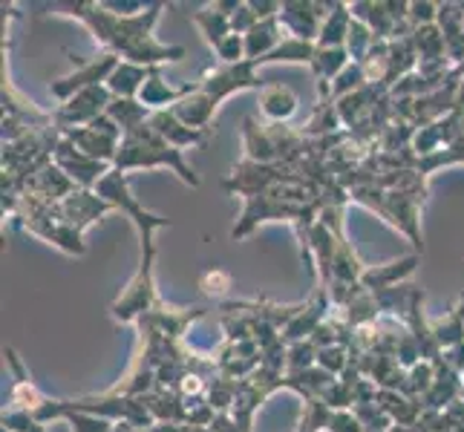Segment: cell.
<instances>
[{"mask_svg":"<svg viewBox=\"0 0 464 432\" xmlns=\"http://www.w3.org/2000/svg\"><path fill=\"white\" fill-rule=\"evenodd\" d=\"M194 90H197V82L173 87V84L165 82L162 67H150L148 82H145V87H141V92H139V101L145 104L150 113H159V110H173L176 104L185 99V95H190Z\"/></svg>","mask_w":464,"mask_h":432,"instance_id":"obj_14","label":"cell"},{"mask_svg":"<svg viewBox=\"0 0 464 432\" xmlns=\"http://www.w3.org/2000/svg\"><path fill=\"white\" fill-rule=\"evenodd\" d=\"M295 179H300V173L285 165H260V162H251V158H243L228 179L222 182V187H226L228 194L251 199L257 194H268V190H275L280 185H289Z\"/></svg>","mask_w":464,"mask_h":432,"instance_id":"obj_6","label":"cell"},{"mask_svg":"<svg viewBox=\"0 0 464 432\" xmlns=\"http://www.w3.org/2000/svg\"><path fill=\"white\" fill-rule=\"evenodd\" d=\"M243 141H246V158L260 165H280L277 158V144L271 139L268 121H257L254 116H248L243 121Z\"/></svg>","mask_w":464,"mask_h":432,"instance_id":"obj_18","label":"cell"},{"mask_svg":"<svg viewBox=\"0 0 464 432\" xmlns=\"http://www.w3.org/2000/svg\"><path fill=\"white\" fill-rule=\"evenodd\" d=\"M349 26H352V12L349 4H338L329 12V18L320 26V35H317V46L320 50H332V46H346V35H349Z\"/></svg>","mask_w":464,"mask_h":432,"instance_id":"obj_29","label":"cell"},{"mask_svg":"<svg viewBox=\"0 0 464 432\" xmlns=\"http://www.w3.org/2000/svg\"><path fill=\"white\" fill-rule=\"evenodd\" d=\"M436 26L444 32L447 43H453V41L461 35V32H464V12H461V4H439Z\"/></svg>","mask_w":464,"mask_h":432,"instance_id":"obj_42","label":"cell"},{"mask_svg":"<svg viewBox=\"0 0 464 432\" xmlns=\"http://www.w3.org/2000/svg\"><path fill=\"white\" fill-rule=\"evenodd\" d=\"M285 38H289V35H285L280 18L260 21L246 35V61H263L266 55L275 53Z\"/></svg>","mask_w":464,"mask_h":432,"instance_id":"obj_22","label":"cell"},{"mask_svg":"<svg viewBox=\"0 0 464 432\" xmlns=\"http://www.w3.org/2000/svg\"><path fill=\"white\" fill-rule=\"evenodd\" d=\"M372 43H375V35H372V29L366 26L363 21L352 18L349 35H346V53H349L352 63H361V61L366 58V53L372 50Z\"/></svg>","mask_w":464,"mask_h":432,"instance_id":"obj_37","label":"cell"},{"mask_svg":"<svg viewBox=\"0 0 464 432\" xmlns=\"http://www.w3.org/2000/svg\"><path fill=\"white\" fill-rule=\"evenodd\" d=\"M107 116L113 119L124 133H133L141 124H148L153 113L139 99H113L107 107Z\"/></svg>","mask_w":464,"mask_h":432,"instance_id":"obj_32","label":"cell"},{"mask_svg":"<svg viewBox=\"0 0 464 432\" xmlns=\"http://www.w3.org/2000/svg\"><path fill=\"white\" fill-rule=\"evenodd\" d=\"M63 421L72 427V432H116V424L99 418V415H90V412H67Z\"/></svg>","mask_w":464,"mask_h":432,"instance_id":"obj_47","label":"cell"},{"mask_svg":"<svg viewBox=\"0 0 464 432\" xmlns=\"http://www.w3.org/2000/svg\"><path fill=\"white\" fill-rule=\"evenodd\" d=\"M300 130H303V136H309V139H324V136L343 133L338 101H334V99H317V107L312 110L309 121L300 124Z\"/></svg>","mask_w":464,"mask_h":432,"instance_id":"obj_25","label":"cell"},{"mask_svg":"<svg viewBox=\"0 0 464 432\" xmlns=\"http://www.w3.org/2000/svg\"><path fill=\"white\" fill-rule=\"evenodd\" d=\"M257 104L268 124H285L297 113V95L285 84H266L257 92Z\"/></svg>","mask_w":464,"mask_h":432,"instance_id":"obj_17","label":"cell"},{"mask_svg":"<svg viewBox=\"0 0 464 432\" xmlns=\"http://www.w3.org/2000/svg\"><path fill=\"white\" fill-rule=\"evenodd\" d=\"M320 401H324L329 409H352V407H355V398H352V387H349L346 380H341V378L334 380L324 395H320Z\"/></svg>","mask_w":464,"mask_h":432,"instance_id":"obj_48","label":"cell"},{"mask_svg":"<svg viewBox=\"0 0 464 432\" xmlns=\"http://www.w3.org/2000/svg\"><path fill=\"white\" fill-rule=\"evenodd\" d=\"M260 24V18H257V14H254V9L248 6V0H243V4H239V9L231 14V32H234V35H248V32L254 29V26H257Z\"/></svg>","mask_w":464,"mask_h":432,"instance_id":"obj_50","label":"cell"},{"mask_svg":"<svg viewBox=\"0 0 464 432\" xmlns=\"http://www.w3.org/2000/svg\"><path fill=\"white\" fill-rule=\"evenodd\" d=\"M410 375V389H412V398H424L430 392V387L436 383V363L433 360H421V363H415L412 370H407Z\"/></svg>","mask_w":464,"mask_h":432,"instance_id":"obj_45","label":"cell"},{"mask_svg":"<svg viewBox=\"0 0 464 432\" xmlns=\"http://www.w3.org/2000/svg\"><path fill=\"white\" fill-rule=\"evenodd\" d=\"M110 211H113V205L107 199H102L95 190H82V187H78L75 194H70L67 199H61L58 205H53V214L63 222V226H70L82 234L95 219H102Z\"/></svg>","mask_w":464,"mask_h":432,"instance_id":"obj_10","label":"cell"},{"mask_svg":"<svg viewBox=\"0 0 464 432\" xmlns=\"http://www.w3.org/2000/svg\"><path fill=\"white\" fill-rule=\"evenodd\" d=\"M153 265H156V254H141L136 274L127 280L119 297L110 302V317H113L116 323H139V320L159 302Z\"/></svg>","mask_w":464,"mask_h":432,"instance_id":"obj_4","label":"cell"},{"mask_svg":"<svg viewBox=\"0 0 464 432\" xmlns=\"http://www.w3.org/2000/svg\"><path fill=\"white\" fill-rule=\"evenodd\" d=\"M190 21H194L197 26H199V32L205 35V41L214 46L226 41L228 35H234L231 32V14L228 12H222L217 4H208V6H202V9H197V12H190Z\"/></svg>","mask_w":464,"mask_h":432,"instance_id":"obj_26","label":"cell"},{"mask_svg":"<svg viewBox=\"0 0 464 432\" xmlns=\"http://www.w3.org/2000/svg\"><path fill=\"white\" fill-rule=\"evenodd\" d=\"M378 404L383 407V412H387L398 427H415L421 421V412H424L421 398H410V395L392 392V389H381Z\"/></svg>","mask_w":464,"mask_h":432,"instance_id":"obj_24","label":"cell"},{"mask_svg":"<svg viewBox=\"0 0 464 432\" xmlns=\"http://www.w3.org/2000/svg\"><path fill=\"white\" fill-rule=\"evenodd\" d=\"M314 53H317V43H312V41H300V38H285L275 53L271 55H266L263 61H257L260 67L263 63H312V58H314Z\"/></svg>","mask_w":464,"mask_h":432,"instance_id":"obj_34","label":"cell"},{"mask_svg":"<svg viewBox=\"0 0 464 432\" xmlns=\"http://www.w3.org/2000/svg\"><path fill=\"white\" fill-rule=\"evenodd\" d=\"M366 84H370V82H366V75H363V67H361V63H349V67L332 82V99H334V101H341L343 95L355 92V90H361V87H366Z\"/></svg>","mask_w":464,"mask_h":432,"instance_id":"obj_43","label":"cell"},{"mask_svg":"<svg viewBox=\"0 0 464 432\" xmlns=\"http://www.w3.org/2000/svg\"><path fill=\"white\" fill-rule=\"evenodd\" d=\"M145 407L150 409L153 421H162V424H185L188 421V407L179 392L153 389L145 395Z\"/></svg>","mask_w":464,"mask_h":432,"instance_id":"obj_27","label":"cell"},{"mask_svg":"<svg viewBox=\"0 0 464 432\" xmlns=\"http://www.w3.org/2000/svg\"><path fill=\"white\" fill-rule=\"evenodd\" d=\"M352 363V355H349V346L338 343V346H326L317 351V366L320 370H326L329 375L341 378Z\"/></svg>","mask_w":464,"mask_h":432,"instance_id":"obj_41","label":"cell"},{"mask_svg":"<svg viewBox=\"0 0 464 432\" xmlns=\"http://www.w3.org/2000/svg\"><path fill=\"white\" fill-rule=\"evenodd\" d=\"M182 427H185V424H162V421H156L153 427L141 429V432H182Z\"/></svg>","mask_w":464,"mask_h":432,"instance_id":"obj_56","label":"cell"},{"mask_svg":"<svg viewBox=\"0 0 464 432\" xmlns=\"http://www.w3.org/2000/svg\"><path fill=\"white\" fill-rule=\"evenodd\" d=\"M334 6V0H285L280 9V24L289 32V38H300V41H312L317 43L320 26L329 18V12Z\"/></svg>","mask_w":464,"mask_h":432,"instance_id":"obj_8","label":"cell"},{"mask_svg":"<svg viewBox=\"0 0 464 432\" xmlns=\"http://www.w3.org/2000/svg\"><path fill=\"white\" fill-rule=\"evenodd\" d=\"M436 18H439V4H430V0H415V4H410V24L415 29L436 24Z\"/></svg>","mask_w":464,"mask_h":432,"instance_id":"obj_51","label":"cell"},{"mask_svg":"<svg viewBox=\"0 0 464 432\" xmlns=\"http://www.w3.org/2000/svg\"><path fill=\"white\" fill-rule=\"evenodd\" d=\"M67 58L75 63V72L70 75H63L58 78V82H50V92L55 95V99L61 104H67L70 99H75L82 90H90V87H99V84H107L110 82V75L116 72V67L121 63V58L116 53H102V55H95V58H78L67 50Z\"/></svg>","mask_w":464,"mask_h":432,"instance_id":"obj_5","label":"cell"},{"mask_svg":"<svg viewBox=\"0 0 464 432\" xmlns=\"http://www.w3.org/2000/svg\"><path fill=\"white\" fill-rule=\"evenodd\" d=\"M231 288H234V277H231V271H226V268L214 265V268H208V271H202V274H199V292L205 297L228 302Z\"/></svg>","mask_w":464,"mask_h":432,"instance_id":"obj_36","label":"cell"},{"mask_svg":"<svg viewBox=\"0 0 464 432\" xmlns=\"http://www.w3.org/2000/svg\"><path fill=\"white\" fill-rule=\"evenodd\" d=\"M150 4L145 0H104V9L113 12V14H121V18H133V14H141Z\"/></svg>","mask_w":464,"mask_h":432,"instance_id":"obj_53","label":"cell"},{"mask_svg":"<svg viewBox=\"0 0 464 432\" xmlns=\"http://www.w3.org/2000/svg\"><path fill=\"white\" fill-rule=\"evenodd\" d=\"M352 412H355V418L363 424L366 432H390L395 427V421L390 418L387 412H383V407L375 401V404H361V407H352Z\"/></svg>","mask_w":464,"mask_h":432,"instance_id":"obj_40","label":"cell"},{"mask_svg":"<svg viewBox=\"0 0 464 432\" xmlns=\"http://www.w3.org/2000/svg\"><path fill=\"white\" fill-rule=\"evenodd\" d=\"M363 75L370 84H383L387 82V72H390V41H375L372 50L366 53V58L361 61Z\"/></svg>","mask_w":464,"mask_h":432,"instance_id":"obj_35","label":"cell"},{"mask_svg":"<svg viewBox=\"0 0 464 432\" xmlns=\"http://www.w3.org/2000/svg\"><path fill=\"white\" fill-rule=\"evenodd\" d=\"M0 424H4V429H9V432H46V427L35 421V415L26 409H18V407H6Z\"/></svg>","mask_w":464,"mask_h":432,"instance_id":"obj_46","label":"cell"},{"mask_svg":"<svg viewBox=\"0 0 464 432\" xmlns=\"http://www.w3.org/2000/svg\"><path fill=\"white\" fill-rule=\"evenodd\" d=\"M444 412L450 415V418H453L456 424H464V398H459V401H453V404L447 407Z\"/></svg>","mask_w":464,"mask_h":432,"instance_id":"obj_55","label":"cell"},{"mask_svg":"<svg viewBox=\"0 0 464 432\" xmlns=\"http://www.w3.org/2000/svg\"><path fill=\"white\" fill-rule=\"evenodd\" d=\"M217 101L208 99V95L199 90V82H197V90L185 95V99L173 107V116L185 121L188 127H194V130H211V121H214V113H217Z\"/></svg>","mask_w":464,"mask_h":432,"instance_id":"obj_21","label":"cell"},{"mask_svg":"<svg viewBox=\"0 0 464 432\" xmlns=\"http://www.w3.org/2000/svg\"><path fill=\"white\" fill-rule=\"evenodd\" d=\"M130 432H141V429H130Z\"/></svg>","mask_w":464,"mask_h":432,"instance_id":"obj_58","label":"cell"},{"mask_svg":"<svg viewBox=\"0 0 464 432\" xmlns=\"http://www.w3.org/2000/svg\"><path fill=\"white\" fill-rule=\"evenodd\" d=\"M75 190H78V185L53 162V165H46L44 170H38L26 182L24 197H32V199L46 202V205H58L61 199H67L70 194H75Z\"/></svg>","mask_w":464,"mask_h":432,"instance_id":"obj_12","label":"cell"},{"mask_svg":"<svg viewBox=\"0 0 464 432\" xmlns=\"http://www.w3.org/2000/svg\"><path fill=\"white\" fill-rule=\"evenodd\" d=\"M95 194L113 205V211H121L127 219L133 222V228L139 231L141 254H156V239H153V234L159 228H170V219L159 216V214H150L148 207L130 194V185H127V173L110 170L104 179L95 185Z\"/></svg>","mask_w":464,"mask_h":432,"instance_id":"obj_3","label":"cell"},{"mask_svg":"<svg viewBox=\"0 0 464 432\" xmlns=\"http://www.w3.org/2000/svg\"><path fill=\"white\" fill-rule=\"evenodd\" d=\"M46 9L82 21L95 43H102L107 53H116L124 61L139 63V67H162V63L182 61L188 55L185 46H168L153 38V26L168 9L162 0H156L133 18H121V14L107 12L104 4H90V0H63V4H46Z\"/></svg>","mask_w":464,"mask_h":432,"instance_id":"obj_1","label":"cell"},{"mask_svg":"<svg viewBox=\"0 0 464 432\" xmlns=\"http://www.w3.org/2000/svg\"><path fill=\"white\" fill-rule=\"evenodd\" d=\"M139 168H168L179 176L188 187H199V176L185 162V150L170 148L150 124H141L139 130L124 133V139L119 141L113 170L127 173V170H139Z\"/></svg>","mask_w":464,"mask_h":432,"instance_id":"obj_2","label":"cell"},{"mask_svg":"<svg viewBox=\"0 0 464 432\" xmlns=\"http://www.w3.org/2000/svg\"><path fill=\"white\" fill-rule=\"evenodd\" d=\"M412 41H415V50H419L421 63H433V61L447 58V38L436 24L419 26L412 32Z\"/></svg>","mask_w":464,"mask_h":432,"instance_id":"obj_33","label":"cell"},{"mask_svg":"<svg viewBox=\"0 0 464 432\" xmlns=\"http://www.w3.org/2000/svg\"><path fill=\"white\" fill-rule=\"evenodd\" d=\"M237 383L239 380H234V378H228V375H217L214 380H211V387H208V404H211L217 412H231V407H234V398H237Z\"/></svg>","mask_w":464,"mask_h":432,"instance_id":"obj_38","label":"cell"},{"mask_svg":"<svg viewBox=\"0 0 464 432\" xmlns=\"http://www.w3.org/2000/svg\"><path fill=\"white\" fill-rule=\"evenodd\" d=\"M317 346L312 341H300L289 346V360H285V372H303L317 366Z\"/></svg>","mask_w":464,"mask_h":432,"instance_id":"obj_44","label":"cell"},{"mask_svg":"<svg viewBox=\"0 0 464 432\" xmlns=\"http://www.w3.org/2000/svg\"><path fill=\"white\" fill-rule=\"evenodd\" d=\"M148 124L170 144V148H176V150L202 148V144L211 139V130H194V127H188L185 121L176 119L173 110H159V113L150 116Z\"/></svg>","mask_w":464,"mask_h":432,"instance_id":"obj_15","label":"cell"},{"mask_svg":"<svg viewBox=\"0 0 464 432\" xmlns=\"http://www.w3.org/2000/svg\"><path fill=\"white\" fill-rule=\"evenodd\" d=\"M63 139H67L75 150L95 158V162H104V165L116 162L119 139H110L99 130H92V127H70V130H63Z\"/></svg>","mask_w":464,"mask_h":432,"instance_id":"obj_16","label":"cell"},{"mask_svg":"<svg viewBox=\"0 0 464 432\" xmlns=\"http://www.w3.org/2000/svg\"><path fill=\"white\" fill-rule=\"evenodd\" d=\"M421 263V254H410V257L392 260V263H381V265H366L361 285L366 292H387V288H395L407 283V277L415 274V268Z\"/></svg>","mask_w":464,"mask_h":432,"instance_id":"obj_13","label":"cell"},{"mask_svg":"<svg viewBox=\"0 0 464 432\" xmlns=\"http://www.w3.org/2000/svg\"><path fill=\"white\" fill-rule=\"evenodd\" d=\"M430 329H433V338L439 341L441 351L464 343V294L456 309H450L444 317L430 320Z\"/></svg>","mask_w":464,"mask_h":432,"instance_id":"obj_31","label":"cell"},{"mask_svg":"<svg viewBox=\"0 0 464 432\" xmlns=\"http://www.w3.org/2000/svg\"><path fill=\"white\" fill-rule=\"evenodd\" d=\"M439 363L450 366L453 372L464 375V343H459V346H453V349H444V351H441V360H439Z\"/></svg>","mask_w":464,"mask_h":432,"instance_id":"obj_54","label":"cell"},{"mask_svg":"<svg viewBox=\"0 0 464 432\" xmlns=\"http://www.w3.org/2000/svg\"><path fill=\"white\" fill-rule=\"evenodd\" d=\"M6 360L12 366V375H14V387H12V401L9 407H18V409H26V412H35L44 401L46 395L35 387V380L29 378V372L24 370V363L18 358V351L12 346L6 349Z\"/></svg>","mask_w":464,"mask_h":432,"instance_id":"obj_19","label":"cell"},{"mask_svg":"<svg viewBox=\"0 0 464 432\" xmlns=\"http://www.w3.org/2000/svg\"><path fill=\"white\" fill-rule=\"evenodd\" d=\"M459 113H464V78H461V87H459V104H456Z\"/></svg>","mask_w":464,"mask_h":432,"instance_id":"obj_57","label":"cell"},{"mask_svg":"<svg viewBox=\"0 0 464 432\" xmlns=\"http://www.w3.org/2000/svg\"><path fill=\"white\" fill-rule=\"evenodd\" d=\"M329 432H366L352 409H334L329 418Z\"/></svg>","mask_w":464,"mask_h":432,"instance_id":"obj_52","label":"cell"},{"mask_svg":"<svg viewBox=\"0 0 464 432\" xmlns=\"http://www.w3.org/2000/svg\"><path fill=\"white\" fill-rule=\"evenodd\" d=\"M436 383L430 387V392L421 398V407L424 409H436V412H444L453 401H459L461 392H464V375L453 372L450 366L444 363H436Z\"/></svg>","mask_w":464,"mask_h":432,"instance_id":"obj_20","label":"cell"},{"mask_svg":"<svg viewBox=\"0 0 464 432\" xmlns=\"http://www.w3.org/2000/svg\"><path fill=\"white\" fill-rule=\"evenodd\" d=\"M257 61H239V63H219L217 70L205 72L199 78V90L214 99L217 104L222 99H228L234 92H243V90H263V78L257 75Z\"/></svg>","mask_w":464,"mask_h":432,"instance_id":"obj_7","label":"cell"},{"mask_svg":"<svg viewBox=\"0 0 464 432\" xmlns=\"http://www.w3.org/2000/svg\"><path fill=\"white\" fill-rule=\"evenodd\" d=\"M217 58L222 63H239L246 61V38L243 35H228L217 46Z\"/></svg>","mask_w":464,"mask_h":432,"instance_id":"obj_49","label":"cell"},{"mask_svg":"<svg viewBox=\"0 0 464 432\" xmlns=\"http://www.w3.org/2000/svg\"><path fill=\"white\" fill-rule=\"evenodd\" d=\"M332 412L320 398H312V401H306V407H303V418L297 424L295 432H320V429H329V418Z\"/></svg>","mask_w":464,"mask_h":432,"instance_id":"obj_39","label":"cell"},{"mask_svg":"<svg viewBox=\"0 0 464 432\" xmlns=\"http://www.w3.org/2000/svg\"><path fill=\"white\" fill-rule=\"evenodd\" d=\"M349 12H352V18L363 21L366 26L372 29L375 41H392L398 24L390 14L387 0H383V4H372V0H355V4H349Z\"/></svg>","mask_w":464,"mask_h":432,"instance_id":"obj_23","label":"cell"},{"mask_svg":"<svg viewBox=\"0 0 464 432\" xmlns=\"http://www.w3.org/2000/svg\"><path fill=\"white\" fill-rule=\"evenodd\" d=\"M366 265L361 263V257L352 248V243H346V236L338 239V245H334V260H332V280L338 283H346V285H358L361 277H363Z\"/></svg>","mask_w":464,"mask_h":432,"instance_id":"obj_30","label":"cell"},{"mask_svg":"<svg viewBox=\"0 0 464 432\" xmlns=\"http://www.w3.org/2000/svg\"><path fill=\"white\" fill-rule=\"evenodd\" d=\"M150 75V67H139V63H130V61H121L116 72L110 75L107 82V90L113 92V99H139L141 87H145Z\"/></svg>","mask_w":464,"mask_h":432,"instance_id":"obj_28","label":"cell"},{"mask_svg":"<svg viewBox=\"0 0 464 432\" xmlns=\"http://www.w3.org/2000/svg\"><path fill=\"white\" fill-rule=\"evenodd\" d=\"M53 162L70 176V179L82 187V190H95V185H99L104 176L113 170V165H104V162H95V158L84 156L82 150H75L72 144L67 139L58 141L55 148V158Z\"/></svg>","mask_w":464,"mask_h":432,"instance_id":"obj_11","label":"cell"},{"mask_svg":"<svg viewBox=\"0 0 464 432\" xmlns=\"http://www.w3.org/2000/svg\"><path fill=\"white\" fill-rule=\"evenodd\" d=\"M110 101H113V92L107 90V84L90 87V90L78 92L75 99H70L67 104H58L53 119L61 127V133L70 130V127H90L95 119L107 113Z\"/></svg>","mask_w":464,"mask_h":432,"instance_id":"obj_9","label":"cell"}]
</instances>
